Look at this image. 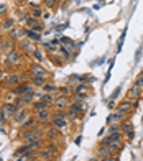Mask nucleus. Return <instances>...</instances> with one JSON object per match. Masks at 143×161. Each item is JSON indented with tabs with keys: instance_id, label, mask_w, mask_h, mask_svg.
<instances>
[{
	"instance_id": "nucleus-8",
	"label": "nucleus",
	"mask_w": 143,
	"mask_h": 161,
	"mask_svg": "<svg viewBox=\"0 0 143 161\" xmlns=\"http://www.w3.org/2000/svg\"><path fill=\"white\" fill-rule=\"evenodd\" d=\"M71 104V99L68 96H59L56 97L54 104H53V110H58V108H63V110H68V107Z\"/></svg>"
},
{
	"instance_id": "nucleus-31",
	"label": "nucleus",
	"mask_w": 143,
	"mask_h": 161,
	"mask_svg": "<svg viewBox=\"0 0 143 161\" xmlns=\"http://www.w3.org/2000/svg\"><path fill=\"white\" fill-rule=\"evenodd\" d=\"M120 128H122V133H128V131L133 130V125L130 120H124L122 123H120Z\"/></svg>"
},
{
	"instance_id": "nucleus-16",
	"label": "nucleus",
	"mask_w": 143,
	"mask_h": 161,
	"mask_svg": "<svg viewBox=\"0 0 143 161\" xmlns=\"http://www.w3.org/2000/svg\"><path fill=\"white\" fill-rule=\"evenodd\" d=\"M51 123L53 127H56L58 130H64V128H68V119H59V117H54L51 115Z\"/></svg>"
},
{
	"instance_id": "nucleus-50",
	"label": "nucleus",
	"mask_w": 143,
	"mask_h": 161,
	"mask_svg": "<svg viewBox=\"0 0 143 161\" xmlns=\"http://www.w3.org/2000/svg\"><path fill=\"white\" fill-rule=\"evenodd\" d=\"M0 89H2V82H0Z\"/></svg>"
},
{
	"instance_id": "nucleus-33",
	"label": "nucleus",
	"mask_w": 143,
	"mask_h": 161,
	"mask_svg": "<svg viewBox=\"0 0 143 161\" xmlns=\"http://www.w3.org/2000/svg\"><path fill=\"white\" fill-rule=\"evenodd\" d=\"M10 46H12V40H10V38H2V40H0V49L10 51V49H8Z\"/></svg>"
},
{
	"instance_id": "nucleus-39",
	"label": "nucleus",
	"mask_w": 143,
	"mask_h": 161,
	"mask_svg": "<svg viewBox=\"0 0 143 161\" xmlns=\"http://www.w3.org/2000/svg\"><path fill=\"white\" fill-rule=\"evenodd\" d=\"M12 26H13V20H12V18H8V20H7L5 23H3V28H5V30H10Z\"/></svg>"
},
{
	"instance_id": "nucleus-2",
	"label": "nucleus",
	"mask_w": 143,
	"mask_h": 161,
	"mask_svg": "<svg viewBox=\"0 0 143 161\" xmlns=\"http://www.w3.org/2000/svg\"><path fill=\"white\" fill-rule=\"evenodd\" d=\"M23 59V53H21L20 49H10L7 51V63L10 66H18Z\"/></svg>"
},
{
	"instance_id": "nucleus-9",
	"label": "nucleus",
	"mask_w": 143,
	"mask_h": 161,
	"mask_svg": "<svg viewBox=\"0 0 143 161\" xmlns=\"http://www.w3.org/2000/svg\"><path fill=\"white\" fill-rule=\"evenodd\" d=\"M68 110L82 115L85 110H87V107H85V102H74V100H71V104H69V107H68Z\"/></svg>"
},
{
	"instance_id": "nucleus-37",
	"label": "nucleus",
	"mask_w": 143,
	"mask_h": 161,
	"mask_svg": "<svg viewBox=\"0 0 143 161\" xmlns=\"http://www.w3.org/2000/svg\"><path fill=\"white\" fill-rule=\"evenodd\" d=\"M30 17L36 18V20H40V18L43 17V10L40 8V7H38V8H33V10H31V13H30Z\"/></svg>"
},
{
	"instance_id": "nucleus-52",
	"label": "nucleus",
	"mask_w": 143,
	"mask_h": 161,
	"mask_svg": "<svg viewBox=\"0 0 143 161\" xmlns=\"http://www.w3.org/2000/svg\"><path fill=\"white\" fill-rule=\"evenodd\" d=\"M0 51H2V49H0Z\"/></svg>"
},
{
	"instance_id": "nucleus-36",
	"label": "nucleus",
	"mask_w": 143,
	"mask_h": 161,
	"mask_svg": "<svg viewBox=\"0 0 143 161\" xmlns=\"http://www.w3.org/2000/svg\"><path fill=\"white\" fill-rule=\"evenodd\" d=\"M54 117H59V119H68V110H63V108H58V110H53Z\"/></svg>"
},
{
	"instance_id": "nucleus-5",
	"label": "nucleus",
	"mask_w": 143,
	"mask_h": 161,
	"mask_svg": "<svg viewBox=\"0 0 143 161\" xmlns=\"http://www.w3.org/2000/svg\"><path fill=\"white\" fill-rule=\"evenodd\" d=\"M45 138L48 142H58V140H61V130H58L53 125H48L45 128Z\"/></svg>"
},
{
	"instance_id": "nucleus-13",
	"label": "nucleus",
	"mask_w": 143,
	"mask_h": 161,
	"mask_svg": "<svg viewBox=\"0 0 143 161\" xmlns=\"http://www.w3.org/2000/svg\"><path fill=\"white\" fill-rule=\"evenodd\" d=\"M127 114H124V112H120V110H115V112H112L110 115H109V119H107V122L109 123H112V122H117V123H122L124 120H127Z\"/></svg>"
},
{
	"instance_id": "nucleus-29",
	"label": "nucleus",
	"mask_w": 143,
	"mask_h": 161,
	"mask_svg": "<svg viewBox=\"0 0 143 161\" xmlns=\"http://www.w3.org/2000/svg\"><path fill=\"white\" fill-rule=\"evenodd\" d=\"M118 131H122V128H120V123H117V122H112V123H109V128H107V133H118Z\"/></svg>"
},
{
	"instance_id": "nucleus-47",
	"label": "nucleus",
	"mask_w": 143,
	"mask_h": 161,
	"mask_svg": "<svg viewBox=\"0 0 143 161\" xmlns=\"http://www.w3.org/2000/svg\"><path fill=\"white\" fill-rule=\"evenodd\" d=\"M17 161H26V159H25V156H18V158H17Z\"/></svg>"
},
{
	"instance_id": "nucleus-46",
	"label": "nucleus",
	"mask_w": 143,
	"mask_h": 161,
	"mask_svg": "<svg viewBox=\"0 0 143 161\" xmlns=\"http://www.w3.org/2000/svg\"><path fill=\"white\" fill-rule=\"evenodd\" d=\"M25 2H26V0H15V3H17V5H23Z\"/></svg>"
},
{
	"instance_id": "nucleus-41",
	"label": "nucleus",
	"mask_w": 143,
	"mask_h": 161,
	"mask_svg": "<svg viewBox=\"0 0 143 161\" xmlns=\"http://www.w3.org/2000/svg\"><path fill=\"white\" fill-rule=\"evenodd\" d=\"M135 84H138L140 87H143V71L140 72V76L137 77V80H135Z\"/></svg>"
},
{
	"instance_id": "nucleus-26",
	"label": "nucleus",
	"mask_w": 143,
	"mask_h": 161,
	"mask_svg": "<svg viewBox=\"0 0 143 161\" xmlns=\"http://www.w3.org/2000/svg\"><path fill=\"white\" fill-rule=\"evenodd\" d=\"M25 25L28 26V28H30V30H33V28L35 26H38L40 23H41V21L40 20H36V18H33V17H30V15H28V17H25Z\"/></svg>"
},
{
	"instance_id": "nucleus-7",
	"label": "nucleus",
	"mask_w": 143,
	"mask_h": 161,
	"mask_svg": "<svg viewBox=\"0 0 143 161\" xmlns=\"http://www.w3.org/2000/svg\"><path fill=\"white\" fill-rule=\"evenodd\" d=\"M30 115H31V108L20 107V108H18V112L15 114V117H13V122H15V123H18V125H20V123H23V122H25V120H26Z\"/></svg>"
},
{
	"instance_id": "nucleus-28",
	"label": "nucleus",
	"mask_w": 143,
	"mask_h": 161,
	"mask_svg": "<svg viewBox=\"0 0 143 161\" xmlns=\"http://www.w3.org/2000/svg\"><path fill=\"white\" fill-rule=\"evenodd\" d=\"M122 146H124V142H110V145H109V148H110V151L113 153V155H117V153L122 150Z\"/></svg>"
},
{
	"instance_id": "nucleus-14",
	"label": "nucleus",
	"mask_w": 143,
	"mask_h": 161,
	"mask_svg": "<svg viewBox=\"0 0 143 161\" xmlns=\"http://www.w3.org/2000/svg\"><path fill=\"white\" fill-rule=\"evenodd\" d=\"M143 97V87H140L138 84H133L128 91V99H141Z\"/></svg>"
},
{
	"instance_id": "nucleus-10",
	"label": "nucleus",
	"mask_w": 143,
	"mask_h": 161,
	"mask_svg": "<svg viewBox=\"0 0 143 161\" xmlns=\"http://www.w3.org/2000/svg\"><path fill=\"white\" fill-rule=\"evenodd\" d=\"M117 110L124 112V114H127V115H130V114L135 110L133 105H132V99H124V100L117 105Z\"/></svg>"
},
{
	"instance_id": "nucleus-25",
	"label": "nucleus",
	"mask_w": 143,
	"mask_h": 161,
	"mask_svg": "<svg viewBox=\"0 0 143 161\" xmlns=\"http://www.w3.org/2000/svg\"><path fill=\"white\" fill-rule=\"evenodd\" d=\"M31 56H33V59H35V63H43L45 61V54H43V51L41 49H38V48H35L33 51H31Z\"/></svg>"
},
{
	"instance_id": "nucleus-45",
	"label": "nucleus",
	"mask_w": 143,
	"mask_h": 161,
	"mask_svg": "<svg viewBox=\"0 0 143 161\" xmlns=\"http://www.w3.org/2000/svg\"><path fill=\"white\" fill-rule=\"evenodd\" d=\"M118 94H120V87H117V89L113 91V96H112V99H115V97L118 96Z\"/></svg>"
},
{
	"instance_id": "nucleus-35",
	"label": "nucleus",
	"mask_w": 143,
	"mask_h": 161,
	"mask_svg": "<svg viewBox=\"0 0 143 161\" xmlns=\"http://www.w3.org/2000/svg\"><path fill=\"white\" fill-rule=\"evenodd\" d=\"M59 56L63 58V61H69L71 59V56H69V51L66 49V48H59Z\"/></svg>"
},
{
	"instance_id": "nucleus-40",
	"label": "nucleus",
	"mask_w": 143,
	"mask_h": 161,
	"mask_svg": "<svg viewBox=\"0 0 143 161\" xmlns=\"http://www.w3.org/2000/svg\"><path fill=\"white\" fill-rule=\"evenodd\" d=\"M124 135H125V138H127L128 142H132L133 138H135V131L132 130V131H128V133H124Z\"/></svg>"
},
{
	"instance_id": "nucleus-51",
	"label": "nucleus",
	"mask_w": 143,
	"mask_h": 161,
	"mask_svg": "<svg viewBox=\"0 0 143 161\" xmlns=\"http://www.w3.org/2000/svg\"><path fill=\"white\" fill-rule=\"evenodd\" d=\"M51 161H56V159H51Z\"/></svg>"
},
{
	"instance_id": "nucleus-24",
	"label": "nucleus",
	"mask_w": 143,
	"mask_h": 161,
	"mask_svg": "<svg viewBox=\"0 0 143 161\" xmlns=\"http://www.w3.org/2000/svg\"><path fill=\"white\" fill-rule=\"evenodd\" d=\"M28 151H31V146H30V143H23V145H20L18 148L15 150V156L18 158V156L25 155V153H28Z\"/></svg>"
},
{
	"instance_id": "nucleus-34",
	"label": "nucleus",
	"mask_w": 143,
	"mask_h": 161,
	"mask_svg": "<svg viewBox=\"0 0 143 161\" xmlns=\"http://www.w3.org/2000/svg\"><path fill=\"white\" fill-rule=\"evenodd\" d=\"M85 99H87V96H84V94H77V92H74L73 96H71V100H74V102H85Z\"/></svg>"
},
{
	"instance_id": "nucleus-38",
	"label": "nucleus",
	"mask_w": 143,
	"mask_h": 161,
	"mask_svg": "<svg viewBox=\"0 0 143 161\" xmlns=\"http://www.w3.org/2000/svg\"><path fill=\"white\" fill-rule=\"evenodd\" d=\"M58 2L59 0H45V5L48 7V8H56V7H58Z\"/></svg>"
},
{
	"instance_id": "nucleus-32",
	"label": "nucleus",
	"mask_w": 143,
	"mask_h": 161,
	"mask_svg": "<svg viewBox=\"0 0 143 161\" xmlns=\"http://www.w3.org/2000/svg\"><path fill=\"white\" fill-rule=\"evenodd\" d=\"M81 117H82V115L76 114V112H69V110H68V120H69V122H73V123H77V122L81 120Z\"/></svg>"
},
{
	"instance_id": "nucleus-19",
	"label": "nucleus",
	"mask_w": 143,
	"mask_h": 161,
	"mask_svg": "<svg viewBox=\"0 0 143 161\" xmlns=\"http://www.w3.org/2000/svg\"><path fill=\"white\" fill-rule=\"evenodd\" d=\"M38 100L45 102V104H46V105H49V107H53L54 100H56V96H54V94H48V92H43V94H41V97H40Z\"/></svg>"
},
{
	"instance_id": "nucleus-22",
	"label": "nucleus",
	"mask_w": 143,
	"mask_h": 161,
	"mask_svg": "<svg viewBox=\"0 0 143 161\" xmlns=\"http://www.w3.org/2000/svg\"><path fill=\"white\" fill-rule=\"evenodd\" d=\"M25 36L30 41H41V33H36V31L30 30V28H26V30H25Z\"/></svg>"
},
{
	"instance_id": "nucleus-49",
	"label": "nucleus",
	"mask_w": 143,
	"mask_h": 161,
	"mask_svg": "<svg viewBox=\"0 0 143 161\" xmlns=\"http://www.w3.org/2000/svg\"><path fill=\"white\" fill-rule=\"evenodd\" d=\"M2 72H3V71H2V69H0V77H2Z\"/></svg>"
},
{
	"instance_id": "nucleus-15",
	"label": "nucleus",
	"mask_w": 143,
	"mask_h": 161,
	"mask_svg": "<svg viewBox=\"0 0 143 161\" xmlns=\"http://www.w3.org/2000/svg\"><path fill=\"white\" fill-rule=\"evenodd\" d=\"M36 125H38L36 117H35V115H30L23 123H20V130H30V128H35Z\"/></svg>"
},
{
	"instance_id": "nucleus-23",
	"label": "nucleus",
	"mask_w": 143,
	"mask_h": 161,
	"mask_svg": "<svg viewBox=\"0 0 143 161\" xmlns=\"http://www.w3.org/2000/svg\"><path fill=\"white\" fill-rule=\"evenodd\" d=\"M49 105H46L45 102H41V100H35L33 104H31V112L33 114H36V112H40V110H45V108H48Z\"/></svg>"
},
{
	"instance_id": "nucleus-27",
	"label": "nucleus",
	"mask_w": 143,
	"mask_h": 161,
	"mask_svg": "<svg viewBox=\"0 0 143 161\" xmlns=\"http://www.w3.org/2000/svg\"><path fill=\"white\" fill-rule=\"evenodd\" d=\"M38 159L40 161H51V159H54V156L51 155V153H48L46 150H38Z\"/></svg>"
},
{
	"instance_id": "nucleus-18",
	"label": "nucleus",
	"mask_w": 143,
	"mask_h": 161,
	"mask_svg": "<svg viewBox=\"0 0 143 161\" xmlns=\"http://www.w3.org/2000/svg\"><path fill=\"white\" fill-rule=\"evenodd\" d=\"M30 82L33 84V87H43L48 82V77L43 76H30Z\"/></svg>"
},
{
	"instance_id": "nucleus-43",
	"label": "nucleus",
	"mask_w": 143,
	"mask_h": 161,
	"mask_svg": "<svg viewBox=\"0 0 143 161\" xmlns=\"http://www.w3.org/2000/svg\"><path fill=\"white\" fill-rule=\"evenodd\" d=\"M101 161H117V156L115 155H110V156H107V158H102Z\"/></svg>"
},
{
	"instance_id": "nucleus-21",
	"label": "nucleus",
	"mask_w": 143,
	"mask_h": 161,
	"mask_svg": "<svg viewBox=\"0 0 143 161\" xmlns=\"http://www.w3.org/2000/svg\"><path fill=\"white\" fill-rule=\"evenodd\" d=\"M74 92H77V94H84V96H89V94L92 92V89H91V86H89V84H79V86H76V87H74Z\"/></svg>"
},
{
	"instance_id": "nucleus-17",
	"label": "nucleus",
	"mask_w": 143,
	"mask_h": 161,
	"mask_svg": "<svg viewBox=\"0 0 143 161\" xmlns=\"http://www.w3.org/2000/svg\"><path fill=\"white\" fill-rule=\"evenodd\" d=\"M18 49L21 51V53H25V54H30L35 48L31 46L30 40H21V41H18Z\"/></svg>"
},
{
	"instance_id": "nucleus-3",
	"label": "nucleus",
	"mask_w": 143,
	"mask_h": 161,
	"mask_svg": "<svg viewBox=\"0 0 143 161\" xmlns=\"http://www.w3.org/2000/svg\"><path fill=\"white\" fill-rule=\"evenodd\" d=\"M35 117H36V120L40 125H46V123L51 122V115H53V110H51V107H48L45 108V110H40L36 114H33Z\"/></svg>"
},
{
	"instance_id": "nucleus-30",
	"label": "nucleus",
	"mask_w": 143,
	"mask_h": 161,
	"mask_svg": "<svg viewBox=\"0 0 143 161\" xmlns=\"http://www.w3.org/2000/svg\"><path fill=\"white\" fill-rule=\"evenodd\" d=\"M41 89L45 91V92H48V94H54L56 91H58V86H54L53 82H49V80H48V82H46L45 86H43Z\"/></svg>"
},
{
	"instance_id": "nucleus-12",
	"label": "nucleus",
	"mask_w": 143,
	"mask_h": 161,
	"mask_svg": "<svg viewBox=\"0 0 143 161\" xmlns=\"http://www.w3.org/2000/svg\"><path fill=\"white\" fill-rule=\"evenodd\" d=\"M73 94H74V87L71 86V84H66V86H59L58 91L54 92V96H56V97H59V96H68V97H71Z\"/></svg>"
},
{
	"instance_id": "nucleus-6",
	"label": "nucleus",
	"mask_w": 143,
	"mask_h": 161,
	"mask_svg": "<svg viewBox=\"0 0 143 161\" xmlns=\"http://www.w3.org/2000/svg\"><path fill=\"white\" fill-rule=\"evenodd\" d=\"M18 105L15 104V102H5V104L2 105V110H3V114H5V117H7V120H12L13 117H15V114L18 112Z\"/></svg>"
},
{
	"instance_id": "nucleus-48",
	"label": "nucleus",
	"mask_w": 143,
	"mask_h": 161,
	"mask_svg": "<svg viewBox=\"0 0 143 161\" xmlns=\"http://www.w3.org/2000/svg\"><path fill=\"white\" fill-rule=\"evenodd\" d=\"M91 161H101V158H99V156H94V158H92Z\"/></svg>"
},
{
	"instance_id": "nucleus-4",
	"label": "nucleus",
	"mask_w": 143,
	"mask_h": 161,
	"mask_svg": "<svg viewBox=\"0 0 143 161\" xmlns=\"http://www.w3.org/2000/svg\"><path fill=\"white\" fill-rule=\"evenodd\" d=\"M28 74L30 76H43V77H49V72L43 68V64L40 63H33L30 64V68H28Z\"/></svg>"
},
{
	"instance_id": "nucleus-20",
	"label": "nucleus",
	"mask_w": 143,
	"mask_h": 161,
	"mask_svg": "<svg viewBox=\"0 0 143 161\" xmlns=\"http://www.w3.org/2000/svg\"><path fill=\"white\" fill-rule=\"evenodd\" d=\"M110 155H113V153L110 151V148L109 146H99L97 148V153H96V156H99V158H107V156H110Z\"/></svg>"
},
{
	"instance_id": "nucleus-44",
	"label": "nucleus",
	"mask_w": 143,
	"mask_h": 161,
	"mask_svg": "<svg viewBox=\"0 0 143 161\" xmlns=\"http://www.w3.org/2000/svg\"><path fill=\"white\" fill-rule=\"evenodd\" d=\"M109 108H110V110H115V100H113V99L109 100Z\"/></svg>"
},
{
	"instance_id": "nucleus-42",
	"label": "nucleus",
	"mask_w": 143,
	"mask_h": 161,
	"mask_svg": "<svg viewBox=\"0 0 143 161\" xmlns=\"http://www.w3.org/2000/svg\"><path fill=\"white\" fill-rule=\"evenodd\" d=\"M7 10H8V8H7V5L5 3H0V15H5Z\"/></svg>"
},
{
	"instance_id": "nucleus-11",
	"label": "nucleus",
	"mask_w": 143,
	"mask_h": 161,
	"mask_svg": "<svg viewBox=\"0 0 143 161\" xmlns=\"http://www.w3.org/2000/svg\"><path fill=\"white\" fill-rule=\"evenodd\" d=\"M43 150H46L48 153H51V155L56 158V156H59V153H61V148H59V145L56 143V142H48L43 145Z\"/></svg>"
},
{
	"instance_id": "nucleus-1",
	"label": "nucleus",
	"mask_w": 143,
	"mask_h": 161,
	"mask_svg": "<svg viewBox=\"0 0 143 161\" xmlns=\"http://www.w3.org/2000/svg\"><path fill=\"white\" fill-rule=\"evenodd\" d=\"M21 84V76L18 74V72H12V74H8L3 80H2V87L3 89H13V87H17Z\"/></svg>"
}]
</instances>
